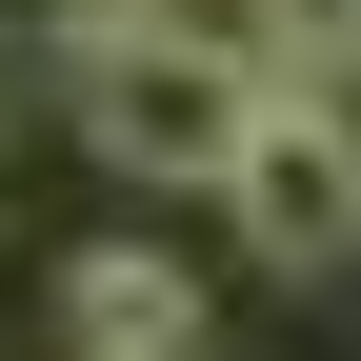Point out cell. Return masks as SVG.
<instances>
[{"label":"cell","mask_w":361,"mask_h":361,"mask_svg":"<svg viewBox=\"0 0 361 361\" xmlns=\"http://www.w3.org/2000/svg\"><path fill=\"white\" fill-rule=\"evenodd\" d=\"M61 101H80V141L121 180H221L261 61H241V20H201V0H121V20L61 40Z\"/></svg>","instance_id":"cell-1"},{"label":"cell","mask_w":361,"mask_h":361,"mask_svg":"<svg viewBox=\"0 0 361 361\" xmlns=\"http://www.w3.org/2000/svg\"><path fill=\"white\" fill-rule=\"evenodd\" d=\"M221 221H241L281 281L361 261V121L322 101V80H261V101H241V141H221Z\"/></svg>","instance_id":"cell-2"},{"label":"cell","mask_w":361,"mask_h":361,"mask_svg":"<svg viewBox=\"0 0 361 361\" xmlns=\"http://www.w3.org/2000/svg\"><path fill=\"white\" fill-rule=\"evenodd\" d=\"M61 361H201V281L161 241H80L61 261Z\"/></svg>","instance_id":"cell-3"},{"label":"cell","mask_w":361,"mask_h":361,"mask_svg":"<svg viewBox=\"0 0 361 361\" xmlns=\"http://www.w3.org/2000/svg\"><path fill=\"white\" fill-rule=\"evenodd\" d=\"M0 101H20V61H0Z\"/></svg>","instance_id":"cell-4"}]
</instances>
